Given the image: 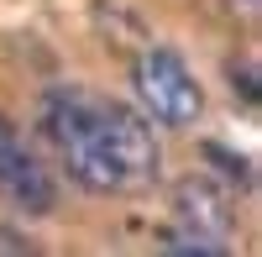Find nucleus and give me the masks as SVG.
Returning a JSON list of instances; mask_svg holds the SVG:
<instances>
[{
    "mask_svg": "<svg viewBox=\"0 0 262 257\" xmlns=\"http://www.w3.org/2000/svg\"><path fill=\"white\" fill-rule=\"evenodd\" d=\"M163 252H200V257H221V252H226V242H210V237H200V231L173 226L168 237H163Z\"/></svg>",
    "mask_w": 262,
    "mask_h": 257,
    "instance_id": "6",
    "label": "nucleus"
},
{
    "mask_svg": "<svg viewBox=\"0 0 262 257\" xmlns=\"http://www.w3.org/2000/svg\"><path fill=\"white\" fill-rule=\"evenodd\" d=\"M37 126L58 153L63 174L90 195L147 189L163 168L152 121L100 90H84V84H53L37 105Z\"/></svg>",
    "mask_w": 262,
    "mask_h": 257,
    "instance_id": "1",
    "label": "nucleus"
},
{
    "mask_svg": "<svg viewBox=\"0 0 262 257\" xmlns=\"http://www.w3.org/2000/svg\"><path fill=\"white\" fill-rule=\"evenodd\" d=\"M231 90H242V100L257 105V69H252V63H242V69L231 63Z\"/></svg>",
    "mask_w": 262,
    "mask_h": 257,
    "instance_id": "7",
    "label": "nucleus"
},
{
    "mask_svg": "<svg viewBox=\"0 0 262 257\" xmlns=\"http://www.w3.org/2000/svg\"><path fill=\"white\" fill-rule=\"evenodd\" d=\"M131 84H137L142 116H152L158 126H173V132L194 126L205 111L200 79L189 74L184 53H173V48H142L137 63H131Z\"/></svg>",
    "mask_w": 262,
    "mask_h": 257,
    "instance_id": "2",
    "label": "nucleus"
},
{
    "mask_svg": "<svg viewBox=\"0 0 262 257\" xmlns=\"http://www.w3.org/2000/svg\"><path fill=\"white\" fill-rule=\"evenodd\" d=\"M173 210H179L184 231H200V237H210V242L231 237V200H226V189H215L205 179H184L179 189H173Z\"/></svg>",
    "mask_w": 262,
    "mask_h": 257,
    "instance_id": "4",
    "label": "nucleus"
},
{
    "mask_svg": "<svg viewBox=\"0 0 262 257\" xmlns=\"http://www.w3.org/2000/svg\"><path fill=\"white\" fill-rule=\"evenodd\" d=\"M200 153L210 158V168H221V174H226L231 189H252V163H247L242 153H231V147H221V142H205Z\"/></svg>",
    "mask_w": 262,
    "mask_h": 257,
    "instance_id": "5",
    "label": "nucleus"
},
{
    "mask_svg": "<svg viewBox=\"0 0 262 257\" xmlns=\"http://www.w3.org/2000/svg\"><path fill=\"white\" fill-rule=\"evenodd\" d=\"M0 200L21 216H53L58 210V184L42 168V158L27 147V137L11 121H0Z\"/></svg>",
    "mask_w": 262,
    "mask_h": 257,
    "instance_id": "3",
    "label": "nucleus"
}]
</instances>
